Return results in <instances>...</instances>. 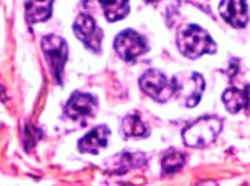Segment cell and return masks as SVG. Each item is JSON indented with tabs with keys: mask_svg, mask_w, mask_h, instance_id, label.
Masks as SVG:
<instances>
[{
	"mask_svg": "<svg viewBox=\"0 0 250 186\" xmlns=\"http://www.w3.org/2000/svg\"><path fill=\"white\" fill-rule=\"evenodd\" d=\"M122 132L125 137H145L148 130L138 115H127L122 120Z\"/></svg>",
	"mask_w": 250,
	"mask_h": 186,
	"instance_id": "9a60e30c",
	"label": "cell"
},
{
	"mask_svg": "<svg viewBox=\"0 0 250 186\" xmlns=\"http://www.w3.org/2000/svg\"><path fill=\"white\" fill-rule=\"evenodd\" d=\"M176 93L179 100L187 107H195L200 102L201 94L204 91V79L200 74L192 73L188 77L175 78Z\"/></svg>",
	"mask_w": 250,
	"mask_h": 186,
	"instance_id": "ba28073f",
	"label": "cell"
},
{
	"mask_svg": "<svg viewBox=\"0 0 250 186\" xmlns=\"http://www.w3.org/2000/svg\"><path fill=\"white\" fill-rule=\"evenodd\" d=\"M147 3H155V1H158V0H145Z\"/></svg>",
	"mask_w": 250,
	"mask_h": 186,
	"instance_id": "e0dca14e",
	"label": "cell"
},
{
	"mask_svg": "<svg viewBox=\"0 0 250 186\" xmlns=\"http://www.w3.org/2000/svg\"><path fill=\"white\" fill-rule=\"evenodd\" d=\"M73 31L76 33L78 40L81 41L87 49L93 50V52H100L104 33L90 15H78V18L73 24Z\"/></svg>",
	"mask_w": 250,
	"mask_h": 186,
	"instance_id": "8992f818",
	"label": "cell"
},
{
	"mask_svg": "<svg viewBox=\"0 0 250 186\" xmlns=\"http://www.w3.org/2000/svg\"><path fill=\"white\" fill-rule=\"evenodd\" d=\"M141 89L145 94L156 102H167L176 93V79H168L159 70H147L139 81Z\"/></svg>",
	"mask_w": 250,
	"mask_h": 186,
	"instance_id": "3957f363",
	"label": "cell"
},
{
	"mask_svg": "<svg viewBox=\"0 0 250 186\" xmlns=\"http://www.w3.org/2000/svg\"><path fill=\"white\" fill-rule=\"evenodd\" d=\"M41 48L46 59L50 65V70L53 77L59 83H61L64 66L68 61V45L64 38L56 36V35H48L42 37L41 40Z\"/></svg>",
	"mask_w": 250,
	"mask_h": 186,
	"instance_id": "277c9868",
	"label": "cell"
},
{
	"mask_svg": "<svg viewBox=\"0 0 250 186\" xmlns=\"http://www.w3.org/2000/svg\"><path fill=\"white\" fill-rule=\"evenodd\" d=\"M179 50L188 58H197L203 55L216 52V44L209 33L195 24L187 25L182 29L176 38Z\"/></svg>",
	"mask_w": 250,
	"mask_h": 186,
	"instance_id": "6da1fadb",
	"label": "cell"
},
{
	"mask_svg": "<svg viewBox=\"0 0 250 186\" xmlns=\"http://www.w3.org/2000/svg\"><path fill=\"white\" fill-rule=\"evenodd\" d=\"M145 164L146 156L141 152H123L110 159L106 168L111 173L122 174V173H127L131 169L141 168Z\"/></svg>",
	"mask_w": 250,
	"mask_h": 186,
	"instance_id": "30bf717a",
	"label": "cell"
},
{
	"mask_svg": "<svg viewBox=\"0 0 250 186\" xmlns=\"http://www.w3.org/2000/svg\"><path fill=\"white\" fill-rule=\"evenodd\" d=\"M53 0H27L25 1V18L28 23L36 24L45 21L52 15Z\"/></svg>",
	"mask_w": 250,
	"mask_h": 186,
	"instance_id": "4fadbf2b",
	"label": "cell"
},
{
	"mask_svg": "<svg viewBox=\"0 0 250 186\" xmlns=\"http://www.w3.org/2000/svg\"><path fill=\"white\" fill-rule=\"evenodd\" d=\"M114 48L125 61H134L147 52V42L139 33L127 29L117 36L114 41Z\"/></svg>",
	"mask_w": 250,
	"mask_h": 186,
	"instance_id": "52a82bcc",
	"label": "cell"
},
{
	"mask_svg": "<svg viewBox=\"0 0 250 186\" xmlns=\"http://www.w3.org/2000/svg\"><path fill=\"white\" fill-rule=\"evenodd\" d=\"M184 163H186L184 154L180 153V152H176V150H172V152H169V153L164 156L163 161H162V168H163L164 173L171 174V173L180 170Z\"/></svg>",
	"mask_w": 250,
	"mask_h": 186,
	"instance_id": "2e32d148",
	"label": "cell"
},
{
	"mask_svg": "<svg viewBox=\"0 0 250 186\" xmlns=\"http://www.w3.org/2000/svg\"><path fill=\"white\" fill-rule=\"evenodd\" d=\"M97 110H98V105L94 96L77 91L68 100L66 107H65V113L72 120L85 126L90 119L96 116Z\"/></svg>",
	"mask_w": 250,
	"mask_h": 186,
	"instance_id": "5b68a950",
	"label": "cell"
},
{
	"mask_svg": "<svg viewBox=\"0 0 250 186\" xmlns=\"http://www.w3.org/2000/svg\"><path fill=\"white\" fill-rule=\"evenodd\" d=\"M110 130L106 126H98L82 137L78 143V148L83 153L97 154L102 148L107 146Z\"/></svg>",
	"mask_w": 250,
	"mask_h": 186,
	"instance_id": "8fae6325",
	"label": "cell"
},
{
	"mask_svg": "<svg viewBox=\"0 0 250 186\" xmlns=\"http://www.w3.org/2000/svg\"><path fill=\"white\" fill-rule=\"evenodd\" d=\"M218 11L224 20L234 28H244L249 21L245 0H223Z\"/></svg>",
	"mask_w": 250,
	"mask_h": 186,
	"instance_id": "9c48e42d",
	"label": "cell"
},
{
	"mask_svg": "<svg viewBox=\"0 0 250 186\" xmlns=\"http://www.w3.org/2000/svg\"><path fill=\"white\" fill-rule=\"evenodd\" d=\"M223 102L229 112L237 113L244 109L250 111V86L245 89H228L224 93Z\"/></svg>",
	"mask_w": 250,
	"mask_h": 186,
	"instance_id": "7c38bea8",
	"label": "cell"
},
{
	"mask_svg": "<svg viewBox=\"0 0 250 186\" xmlns=\"http://www.w3.org/2000/svg\"><path fill=\"white\" fill-rule=\"evenodd\" d=\"M100 3L109 21H118L126 18L130 11L128 0H100Z\"/></svg>",
	"mask_w": 250,
	"mask_h": 186,
	"instance_id": "5bb4252c",
	"label": "cell"
},
{
	"mask_svg": "<svg viewBox=\"0 0 250 186\" xmlns=\"http://www.w3.org/2000/svg\"><path fill=\"white\" fill-rule=\"evenodd\" d=\"M223 123L216 116H207L196 120L183 131V140L188 147L200 148L210 144L218 136Z\"/></svg>",
	"mask_w": 250,
	"mask_h": 186,
	"instance_id": "7a4b0ae2",
	"label": "cell"
}]
</instances>
